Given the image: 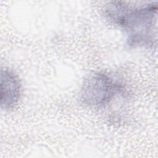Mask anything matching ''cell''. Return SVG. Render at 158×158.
I'll return each mask as SVG.
<instances>
[{
  "mask_svg": "<svg viewBox=\"0 0 158 158\" xmlns=\"http://www.w3.org/2000/svg\"><path fill=\"white\" fill-rule=\"evenodd\" d=\"M104 13L107 20L125 31L130 46L153 47L156 40L157 4L131 6L114 1L106 6Z\"/></svg>",
  "mask_w": 158,
  "mask_h": 158,
  "instance_id": "1",
  "label": "cell"
},
{
  "mask_svg": "<svg viewBox=\"0 0 158 158\" xmlns=\"http://www.w3.org/2000/svg\"><path fill=\"white\" fill-rule=\"evenodd\" d=\"M123 88L108 74L94 72L83 81L80 91V99L85 106L101 108L107 105Z\"/></svg>",
  "mask_w": 158,
  "mask_h": 158,
  "instance_id": "2",
  "label": "cell"
},
{
  "mask_svg": "<svg viewBox=\"0 0 158 158\" xmlns=\"http://www.w3.org/2000/svg\"><path fill=\"white\" fill-rule=\"evenodd\" d=\"M1 106L4 110L12 109L18 103L21 85L18 77L9 69H2L1 75Z\"/></svg>",
  "mask_w": 158,
  "mask_h": 158,
  "instance_id": "3",
  "label": "cell"
}]
</instances>
